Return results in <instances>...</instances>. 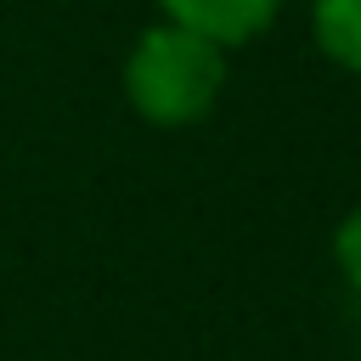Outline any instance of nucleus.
<instances>
[{"instance_id":"f257e3e1","label":"nucleus","mask_w":361,"mask_h":361,"mask_svg":"<svg viewBox=\"0 0 361 361\" xmlns=\"http://www.w3.org/2000/svg\"><path fill=\"white\" fill-rule=\"evenodd\" d=\"M226 90V51L180 23H152L124 56V102L152 130H186L214 113Z\"/></svg>"},{"instance_id":"7ed1b4c3","label":"nucleus","mask_w":361,"mask_h":361,"mask_svg":"<svg viewBox=\"0 0 361 361\" xmlns=\"http://www.w3.org/2000/svg\"><path fill=\"white\" fill-rule=\"evenodd\" d=\"M310 28H316V45L327 62L361 73V0H316Z\"/></svg>"},{"instance_id":"f03ea898","label":"nucleus","mask_w":361,"mask_h":361,"mask_svg":"<svg viewBox=\"0 0 361 361\" xmlns=\"http://www.w3.org/2000/svg\"><path fill=\"white\" fill-rule=\"evenodd\" d=\"M164 23H180L203 39H214L220 51L248 45L254 34L271 28V17L282 11V0H158Z\"/></svg>"},{"instance_id":"20e7f679","label":"nucleus","mask_w":361,"mask_h":361,"mask_svg":"<svg viewBox=\"0 0 361 361\" xmlns=\"http://www.w3.org/2000/svg\"><path fill=\"white\" fill-rule=\"evenodd\" d=\"M333 259H338V271H344V282L361 293V203L338 220V231H333Z\"/></svg>"}]
</instances>
